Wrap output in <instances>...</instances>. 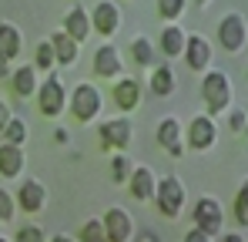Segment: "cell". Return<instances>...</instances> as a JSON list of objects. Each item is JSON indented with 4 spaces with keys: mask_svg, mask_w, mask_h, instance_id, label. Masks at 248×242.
Returning <instances> with one entry per match:
<instances>
[{
    "mask_svg": "<svg viewBox=\"0 0 248 242\" xmlns=\"http://www.w3.org/2000/svg\"><path fill=\"white\" fill-rule=\"evenodd\" d=\"M202 98H205V104H208V111H211V115L225 111V108H228V101H232V84H228V74H225V71H208L205 81H202Z\"/></svg>",
    "mask_w": 248,
    "mask_h": 242,
    "instance_id": "obj_1",
    "label": "cell"
},
{
    "mask_svg": "<svg viewBox=\"0 0 248 242\" xmlns=\"http://www.w3.org/2000/svg\"><path fill=\"white\" fill-rule=\"evenodd\" d=\"M155 205H158V212H161V215L174 219V215L181 212V205H185V185H181L174 175L161 178V182L155 185Z\"/></svg>",
    "mask_w": 248,
    "mask_h": 242,
    "instance_id": "obj_2",
    "label": "cell"
},
{
    "mask_svg": "<svg viewBox=\"0 0 248 242\" xmlns=\"http://www.w3.org/2000/svg\"><path fill=\"white\" fill-rule=\"evenodd\" d=\"M71 111L78 121H94L101 111V91L94 84H78L71 94Z\"/></svg>",
    "mask_w": 248,
    "mask_h": 242,
    "instance_id": "obj_3",
    "label": "cell"
},
{
    "mask_svg": "<svg viewBox=\"0 0 248 242\" xmlns=\"http://www.w3.org/2000/svg\"><path fill=\"white\" fill-rule=\"evenodd\" d=\"M191 219H195V229H202V232L211 236V239L221 232V222H225L221 205H218L215 199H198L195 202V215H191Z\"/></svg>",
    "mask_w": 248,
    "mask_h": 242,
    "instance_id": "obj_4",
    "label": "cell"
},
{
    "mask_svg": "<svg viewBox=\"0 0 248 242\" xmlns=\"http://www.w3.org/2000/svg\"><path fill=\"white\" fill-rule=\"evenodd\" d=\"M64 84H61V78H47L37 87V104H41V115H47V118H57L61 111H64Z\"/></svg>",
    "mask_w": 248,
    "mask_h": 242,
    "instance_id": "obj_5",
    "label": "cell"
},
{
    "mask_svg": "<svg viewBox=\"0 0 248 242\" xmlns=\"http://www.w3.org/2000/svg\"><path fill=\"white\" fill-rule=\"evenodd\" d=\"M104 239L108 242H131V232H134V222L124 208H108L104 215Z\"/></svg>",
    "mask_w": 248,
    "mask_h": 242,
    "instance_id": "obj_6",
    "label": "cell"
},
{
    "mask_svg": "<svg viewBox=\"0 0 248 242\" xmlns=\"http://www.w3.org/2000/svg\"><path fill=\"white\" fill-rule=\"evenodd\" d=\"M118 27H121V14H118V7H114L111 0H97L94 14H91V31H97V34L111 37Z\"/></svg>",
    "mask_w": 248,
    "mask_h": 242,
    "instance_id": "obj_7",
    "label": "cell"
},
{
    "mask_svg": "<svg viewBox=\"0 0 248 242\" xmlns=\"http://www.w3.org/2000/svg\"><path fill=\"white\" fill-rule=\"evenodd\" d=\"M97 135H101V148H127L131 145V121L127 118L104 121Z\"/></svg>",
    "mask_w": 248,
    "mask_h": 242,
    "instance_id": "obj_8",
    "label": "cell"
},
{
    "mask_svg": "<svg viewBox=\"0 0 248 242\" xmlns=\"http://www.w3.org/2000/svg\"><path fill=\"white\" fill-rule=\"evenodd\" d=\"M218 34H221L225 51H232V54L242 51V47H245V20H242V14H228V17L221 20Z\"/></svg>",
    "mask_w": 248,
    "mask_h": 242,
    "instance_id": "obj_9",
    "label": "cell"
},
{
    "mask_svg": "<svg viewBox=\"0 0 248 242\" xmlns=\"http://www.w3.org/2000/svg\"><path fill=\"white\" fill-rule=\"evenodd\" d=\"M185 61H188V68L191 71H205L208 64H211V44L205 37H185Z\"/></svg>",
    "mask_w": 248,
    "mask_h": 242,
    "instance_id": "obj_10",
    "label": "cell"
},
{
    "mask_svg": "<svg viewBox=\"0 0 248 242\" xmlns=\"http://www.w3.org/2000/svg\"><path fill=\"white\" fill-rule=\"evenodd\" d=\"M94 71L101 74V78H121V54H118V47H111V44H104V47H97L94 51Z\"/></svg>",
    "mask_w": 248,
    "mask_h": 242,
    "instance_id": "obj_11",
    "label": "cell"
},
{
    "mask_svg": "<svg viewBox=\"0 0 248 242\" xmlns=\"http://www.w3.org/2000/svg\"><path fill=\"white\" fill-rule=\"evenodd\" d=\"M158 145L165 148L171 158H181V152H185V145H181V124L174 118H165L158 124Z\"/></svg>",
    "mask_w": 248,
    "mask_h": 242,
    "instance_id": "obj_12",
    "label": "cell"
},
{
    "mask_svg": "<svg viewBox=\"0 0 248 242\" xmlns=\"http://www.w3.org/2000/svg\"><path fill=\"white\" fill-rule=\"evenodd\" d=\"M155 172L151 168H134L131 172V178H127V189H131V195L138 202H148V199H155Z\"/></svg>",
    "mask_w": 248,
    "mask_h": 242,
    "instance_id": "obj_13",
    "label": "cell"
},
{
    "mask_svg": "<svg viewBox=\"0 0 248 242\" xmlns=\"http://www.w3.org/2000/svg\"><path fill=\"white\" fill-rule=\"evenodd\" d=\"M44 199H47V189H44L41 182L27 178V182L20 185V195H17L14 202H17L24 212H41V208H44Z\"/></svg>",
    "mask_w": 248,
    "mask_h": 242,
    "instance_id": "obj_14",
    "label": "cell"
},
{
    "mask_svg": "<svg viewBox=\"0 0 248 242\" xmlns=\"http://www.w3.org/2000/svg\"><path fill=\"white\" fill-rule=\"evenodd\" d=\"M138 101H141V84H138V81H134V78L114 81V104H118L121 111L138 108Z\"/></svg>",
    "mask_w": 248,
    "mask_h": 242,
    "instance_id": "obj_15",
    "label": "cell"
},
{
    "mask_svg": "<svg viewBox=\"0 0 248 242\" xmlns=\"http://www.w3.org/2000/svg\"><path fill=\"white\" fill-rule=\"evenodd\" d=\"M64 34H67L71 40H78V44L91 34V17H87V10H84V7L67 10V17H64Z\"/></svg>",
    "mask_w": 248,
    "mask_h": 242,
    "instance_id": "obj_16",
    "label": "cell"
},
{
    "mask_svg": "<svg viewBox=\"0 0 248 242\" xmlns=\"http://www.w3.org/2000/svg\"><path fill=\"white\" fill-rule=\"evenodd\" d=\"M215 135H218V131H215V124L208 118H195L191 128H188V145L198 148V152H202V148H211V145H215Z\"/></svg>",
    "mask_w": 248,
    "mask_h": 242,
    "instance_id": "obj_17",
    "label": "cell"
},
{
    "mask_svg": "<svg viewBox=\"0 0 248 242\" xmlns=\"http://www.w3.org/2000/svg\"><path fill=\"white\" fill-rule=\"evenodd\" d=\"M20 172H24V152L17 145H0V175L17 178Z\"/></svg>",
    "mask_w": 248,
    "mask_h": 242,
    "instance_id": "obj_18",
    "label": "cell"
},
{
    "mask_svg": "<svg viewBox=\"0 0 248 242\" xmlns=\"http://www.w3.org/2000/svg\"><path fill=\"white\" fill-rule=\"evenodd\" d=\"M10 87H14L17 98H31V94L37 91V74H34V68H31V64H27V68H17V71L10 74Z\"/></svg>",
    "mask_w": 248,
    "mask_h": 242,
    "instance_id": "obj_19",
    "label": "cell"
},
{
    "mask_svg": "<svg viewBox=\"0 0 248 242\" xmlns=\"http://www.w3.org/2000/svg\"><path fill=\"white\" fill-rule=\"evenodd\" d=\"M50 51H54V61H61V64H74L78 61V40H71L64 31L50 37Z\"/></svg>",
    "mask_w": 248,
    "mask_h": 242,
    "instance_id": "obj_20",
    "label": "cell"
},
{
    "mask_svg": "<svg viewBox=\"0 0 248 242\" xmlns=\"http://www.w3.org/2000/svg\"><path fill=\"white\" fill-rule=\"evenodd\" d=\"M185 51V31L181 27H165L161 31V54L165 57H181Z\"/></svg>",
    "mask_w": 248,
    "mask_h": 242,
    "instance_id": "obj_21",
    "label": "cell"
},
{
    "mask_svg": "<svg viewBox=\"0 0 248 242\" xmlns=\"http://www.w3.org/2000/svg\"><path fill=\"white\" fill-rule=\"evenodd\" d=\"M0 54L7 61H14L20 54V31L10 27V24H0Z\"/></svg>",
    "mask_w": 248,
    "mask_h": 242,
    "instance_id": "obj_22",
    "label": "cell"
},
{
    "mask_svg": "<svg viewBox=\"0 0 248 242\" xmlns=\"http://www.w3.org/2000/svg\"><path fill=\"white\" fill-rule=\"evenodd\" d=\"M151 91H155L158 98H168V94L174 91V74H171L168 64H158V68L151 71Z\"/></svg>",
    "mask_w": 248,
    "mask_h": 242,
    "instance_id": "obj_23",
    "label": "cell"
},
{
    "mask_svg": "<svg viewBox=\"0 0 248 242\" xmlns=\"http://www.w3.org/2000/svg\"><path fill=\"white\" fill-rule=\"evenodd\" d=\"M131 54H134V61H138L141 68H155V47H151V40L138 37L131 44Z\"/></svg>",
    "mask_w": 248,
    "mask_h": 242,
    "instance_id": "obj_24",
    "label": "cell"
},
{
    "mask_svg": "<svg viewBox=\"0 0 248 242\" xmlns=\"http://www.w3.org/2000/svg\"><path fill=\"white\" fill-rule=\"evenodd\" d=\"M3 138H7V145H17V148H20V145L27 141V124L17 121V118H10V124L3 128Z\"/></svg>",
    "mask_w": 248,
    "mask_h": 242,
    "instance_id": "obj_25",
    "label": "cell"
},
{
    "mask_svg": "<svg viewBox=\"0 0 248 242\" xmlns=\"http://www.w3.org/2000/svg\"><path fill=\"white\" fill-rule=\"evenodd\" d=\"M78 242H108V239H104V225H101V219H91V222H84Z\"/></svg>",
    "mask_w": 248,
    "mask_h": 242,
    "instance_id": "obj_26",
    "label": "cell"
},
{
    "mask_svg": "<svg viewBox=\"0 0 248 242\" xmlns=\"http://www.w3.org/2000/svg\"><path fill=\"white\" fill-rule=\"evenodd\" d=\"M158 14H161L165 20L181 17V14H185V0H158Z\"/></svg>",
    "mask_w": 248,
    "mask_h": 242,
    "instance_id": "obj_27",
    "label": "cell"
},
{
    "mask_svg": "<svg viewBox=\"0 0 248 242\" xmlns=\"http://www.w3.org/2000/svg\"><path fill=\"white\" fill-rule=\"evenodd\" d=\"M37 68H41V71H50V68H54V51H50V40H41V44H37Z\"/></svg>",
    "mask_w": 248,
    "mask_h": 242,
    "instance_id": "obj_28",
    "label": "cell"
},
{
    "mask_svg": "<svg viewBox=\"0 0 248 242\" xmlns=\"http://www.w3.org/2000/svg\"><path fill=\"white\" fill-rule=\"evenodd\" d=\"M14 208H17V202H14V195L0 189V222H10V219H14Z\"/></svg>",
    "mask_w": 248,
    "mask_h": 242,
    "instance_id": "obj_29",
    "label": "cell"
},
{
    "mask_svg": "<svg viewBox=\"0 0 248 242\" xmlns=\"http://www.w3.org/2000/svg\"><path fill=\"white\" fill-rule=\"evenodd\" d=\"M111 178H114V182H124V178H127V158H124V155H114V158H111Z\"/></svg>",
    "mask_w": 248,
    "mask_h": 242,
    "instance_id": "obj_30",
    "label": "cell"
},
{
    "mask_svg": "<svg viewBox=\"0 0 248 242\" xmlns=\"http://www.w3.org/2000/svg\"><path fill=\"white\" fill-rule=\"evenodd\" d=\"M14 242H44V232L37 229V225H24L20 232H17V239Z\"/></svg>",
    "mask_w": 248,
    "mask_h": 242,
    "instance_id": "obj_31",
    "label": "cell"
},
{
    "mask_svg": "<svg viewBox=\"0 0 248 242\" xmlns=\"http://www.w3.org/2000/svg\"><path fill=\"white\" fill-rule=\"evenodd\" d=\"M235 219L245 225L248 222V205H245V189H238V199H235Z\"/></svg>",
    "mask_w": 248,
    "mask_h": 242,
    "instance_id": "obj_32",
    "label": "cell"
},
{
    "mask_svg": "<svg viewBox=\"0 0 248 242\" xmlns=\"http://www.w3.org/2000/svg\"><path fill=\"white\" fill-rule=\"evenodd\" d=\"M185 242H211V236H205L202 229H191V232L185 236Z\"/></svg>",
    "mask_w": 248,
    "mask_h": 242,
    "instance_id": "obj_33",
    "label": "cell"
},
{
    "mask_svg": "<svg viewBox=\"0 0 248 242\" xmlns=\"http://www.w3.org/2000/svg\"><path fill=\"white\" fill-rule=\"evenodd\" d=\"M7 124H10V108H7V101H0V135H3Z\"/></svg>",
    "mask_w": 248,
    "mask_h": 242,
    "instance_id": "obj_34",
    "label": "cell"
},
{
    "mask_svg": "<svg viewBox=\"0 0 248 242\" xmlns=\"http://www.w3.org/2000/svg\"><path fill=\"white\" fill-rule=\"evenodd\" d=\"M228 121H232V128H235V131H245V111H235Z\"/></svg>",
    "mask_w": 248,
    "mask_h": 242,
    "instance_id": "obj_35",
    "label": "cell"
},
{
    "mask_svg": "<svg viewBox=\"0 0 248 242\" xmlns=\"http://www.w3.org/2000/svg\"><path fill=\"white\" fill-rule=\"evenodd\" d=\"M0 78H10V61L0 54Z\"/></svg>",
    "mask_w": 248,
    "mask_h": 242,
    "instance_id": "obj_36",
    "label": "cell"
},
{
    "mask_svg": "<svg viewBox=\"0 0 248 242\" xmlns=\"http://www.w3.org/2000/svg\"><path fill=\"white\" fill-rule=\"evenodd\" d=\"M54 138H57V145H67V131H64V128H57Z\"/></svg>",
    "mask_w": 248,
    "mask_h": 242,
    "instance_id": "obj_37",
    "label": "cell"
},
{
    "mask_svg": "<svg viewBox=\"0 0 248 242\" xmlns=\"http://www.w3.org/2000/svg\"><path fill=\"white\" fill-rule=\"evenodd\" d=\"M221 242H245V236H242V232H228Z\"/></svg>",
    "mask_w": 248,
    "mask_h": 242,
    "instance_id": "obj_38",
    "label": "cell"
},
{
    "mask_svg": "<svg viewBox=\"0 0 248 242\" xmlns=\"http://www.w3.org/2000/svg\"><path fill=\"white\" fill-rule=\"evenodd\" d=\"M141 242H158V236H151V232H148V236H141Z\"/></svg>",
    "mask_w": 248,
    "mask_h": 242,
    "instance_id": "obj_39",
    "label": "cell"
},
{
    "mask_svg": "<svg viewBox=\"0 0 248 242\" xmlns=\"http://www.w3.org/2000/svg\"><path fill=\"white\" fill-rule=\"evenodd\" d=\"M54 242H74V239H67V236H54Z\"/></svg>",
    "mask_w": 248,
    "mask_h": 242,
    "instance_id": "obj_40",
    "label": "cell"
},
{
    "mask_svg": "<svg viewBox=\"0 0 248 242\" xmlns=\"http://www.w3.org/2000/svg\"><path fill=\"white\" fill-rule=\"evenodd\" d=\"M198 3H208V0H198Z\"/></svg>",
    "mask_w": 248,
    "mask_h": 242,
    "instance_id": "obj_41",
    "label": "cell"
},
{
    "mask_svg": "<svg viewBox=\"0 0 248 242\" xmlns=\"http://www.w3.org/2000/svg\"><path fill=\"white\" fill-rule=\"evenodd\" d=\"M0 242H7V239H0Z\"/></svg>",
    "mask_w": 248,
    "mask_h": 242,
    "instance_id": "obj_42",
    "label": "cell"
}]
</instances>
